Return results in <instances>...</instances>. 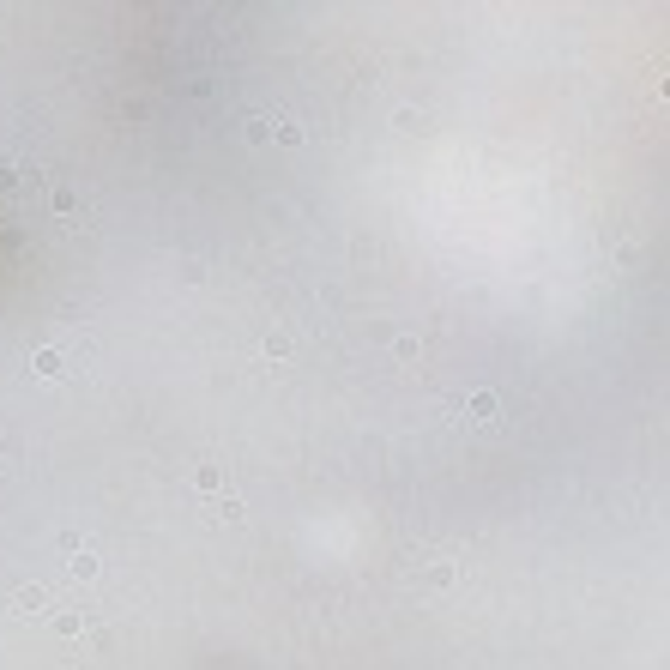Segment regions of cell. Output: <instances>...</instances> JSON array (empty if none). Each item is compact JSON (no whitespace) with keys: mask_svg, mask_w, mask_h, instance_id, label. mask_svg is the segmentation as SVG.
Instances as JSON below:
<instances>
[{"mask_svg":"<svg viewBox=\"0 0 670 670\" xmlns=\"http://www.w3.org/2000/svg\"><path fill=\"white\" fill-rule=\"evenodd\" d=\"M218 483H223V471H218V465H199V471H194V490H218Z\"/></svg>","mask_w":670,"mask_h":670,"instance_id":"cell-3","label":"cell"},{"mask_svg":"<svg viewBox=\"0 0 670 670\" xmlns=\"http://www.w3.org/2000/svg\"><path fill=\"white\" fill-rule=\"evenodd\" d=\"M67 567H73L79 580H91V574H97V562H91V556H85V550H79V556H73V562H67Z\"/></svg>","mask_w":670,"mask_h":670,"instance_id":"cell-7","label":"cell"},{"mask_svg":"<svg viewBox=\"0 0 670 670\" xmlns=\"http://www.w3.org/2000/svg\"><path fill=\"white\" fill-rule=\"evenodd\" d=\"M30 369H37V374H67V369H60V350H37Z\"/></svg>","mask_w":670,"mask_h":670,"instance_id":"cell-2","label":"cell"},{"mask_svg":"<svg viewBox=\"0 0 670 670\" xmlns=\"http://www.w3.org/2000/svg\"><path fill=\"white\" fill-rule=\"evenodd\" d=\"M266 357H290V332H272V339H266Z\"/></svg>","mask_w":670,"mask_h":670,"instance_id":"cell-6","label":"cell"},{"mask_svg":"<svg viewBox=\"0 0 670 670\" xmlns=\"http://www.w3.org/2000/svg\"><path fill=\"white\" fill-rule=\"evenodd\" d=\"M18 610H43V586H18Z\"/></svg>","mask_w":670,"mask_h":670,"instance_id":"cell-4","label":"cell"},{"mask_svg":"<svg viewBox=\"0 0 670 670\" xmlns=\"http://www.w3.org/2000/svg\"><path fill=\"white\" fill-rule=\"evenodd\" d=\"M272 133H278V145H302V127H296V121H278Z\"/></svg>","mask_w":670,"mask_h":670,"instance_id":"cell-5","label":"cell"},{"mask_svg":"<svg viewBox=\"0 0 670 670\" xmlns=\"http://www.w3.org/2000/svg\"><path fill=\"white\" fill-rule=\"evenodd\" d=\"M55 634H60V641L85 634V610H60V616H55Z\"/></svg>","mask_w":670,"mask_h":670,"instance_id":"cell-1","label":"cell"}]
</instances>
